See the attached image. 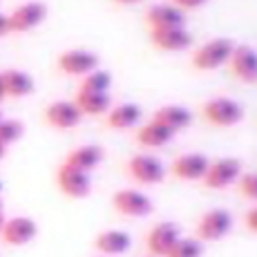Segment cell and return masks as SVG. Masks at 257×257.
<instances>
[{"label":"cell","mask_w":257,"mask_h":257,"mask_svg":"<svg viewBox=\"0 0 257 257\" xmlns=\"http://www.w3.org/2000/svg\"><path fill=\"white\" fill-rule=\"evenodd\" d=\"M152 121H157L159 125L168 127L172 135H177V132L186 130V127L192 123V114L184 105H161L159 110L152 114Z\"/></svg>","instance_id":"cell-19"},{"label":"cell","mask_w":257,"mask_h":257,"mask_svg":"<svg viewBox=\"0 0 257 257\" xmlns=\"http://www.w3.org/2000/svg\"><path fill=\"white\" fill-rule=\"evenodd\" d=\"M74 105L78 107L83 116H101L107 114L112 107L110 94H96V92H81L76 90V96L72 98Z\"/></svg>","instance_id":"cell-20"},{"label":"cell","mask_w":257,"mask_h":257,"mask_svg":"<svg viewBox=\"0 0 257 257\" xmlns=\"http://www.w3.org/2000/svg\"><path fill=\"white\" fill-rule=\"evenodd\" d=\"M246 228L257 235V206H253V208L246 212Z\"/></svg>","instance_id":"cell-29"},{"label":"cell","mask_w":257,"mask_h":257,"mask_svg":"<svg viewBox=\"0 0 257 257\" xmlns=\"http://www.w3.org/2000/svg\"><path fill=\"white\" fill-rule=\"evenodd\" d=\"M3 98H7V96H5V83H3V72H0V101H3Z\"/></svg>","instance_id":"cell-31"},{"label":"cell","mask_w":257,"mask_h":257,"mask_svg":"<svg viewBox=\"0 0 257 257\" xmlns=\"http://www.w3.org/2000/svg\"><path fill=\"white\" fill-rule=\"evenodd\" d=\"M125 170L130 175V179L137 181L139 186H157L166 177V166L161 164V159H157L155 155H148V152L130 157L125 164Z\"/></svg>","instance_id":"cell-3"},{"label":"cell","mask_w":257,"mask_h":257,"mask_svg":"<svg viewBox=\"0 0 257 257\" xmlns=\"http://www.w3.org/2000/svg\"><path fill=\"white\" fill-rule=\"evenodd\" d=\"M179 237H181V230L175 221H159V224H155L146 235L148 257H166Z\"/></svg>","instance_id":"cell-9"},{"label":"cell","mask_w":257,"mask_h":257,"mask_svg":"<svg viewBox=\"0 0 257 257\" xmlns=\"http://www.w3.org/2000/svg\"><path fill=\"white\" fill-rule=\"evenodd\" d=\"M206 3H208V0H170V5H175V7L181 9V12H188V9H199V7H204Z\"/></svg>","instance_id":"cell-28"},{"label":"cell","mask_w":257,"mask_h":257,"mask_svg":"<svg viewBox=\"0 0 257 257\" xmlns=\"http://www.w3.org/2000/svg\"><path fill=\"white\" fill-rule=\"evenodd\" d=\"M141 121V107L137 103H121L116 107H110L105 114V125L110 130H130Z\"/></svg>","instance_id":"cell-21"},{"label":"cell","mask_w":257,"mask_h":257,"mask_svg":"<svg viewBox=\"0 0 257 257\" xmlns=\"http://www.w3.org/2000/svg\"><path fill=\"white\" fill-rule=\"evenodd\" d=\"M237 192L257 206V172H241L237 179Z\"/></svg>","instance_id":"cell-27"},{"label":"cell","mask_w":257,"mask_h":257,"mask_svg":"<svg viewBox=\"0 0 257 257\" xmlns=\"http://www.w3.org/2000/svg\"><path fill=\"white\" fill-rule=\"evenodd\" d=\"M7 34H12L9 32V18H7V14H0V38L7 36Z\"/></svg>","instance_id":"cell-30"},{"label":"cell","mask_w":257,"mask_h":257,"mask_svg":"<svg viewBox=\"0 0 257 257\" xmlns=\"http://www.w3.org/2000/svg\"><path fill=\"white\" fill-rule=\"evenodd\" d=\"M150 41L161 52H184L192 45V36L186 27L150 29Z\"/></svg>","instance_id":"cell-15"},{"label":"cell","mask_w":257,"mask_h":257,"mask_svg":"<svg viewBox=\"0 0 257 257\" xmlns=\"http://www.w3.org/2000/svg\"><path fill=\"white\" fill-rule=\"evenodd\" d=\"M56 186L67 199H85L92 192V177L90 172H83L63 161L56 168Z\"/></svg>","instance_id":"cell-6"},{"label":"cell","mask_w":257,"mask_h":257,"mask_svg":"<svg viewBox=\"0 0 257 257\" xmlns=\"http://www.w3.org/2000/svg\"><path fill=\"white\" fill-rule=\"evenodd\" d=\"M98 56L90 49H67V52L58 54L56 67L67 76H85L94 70H98Z\"/></svg>","instance_id":"cell-11"},{"label":"cell","mask_w":257,"mask_h":257,"mask_svg":"<svg viewBox=\"0 0 257 257\" xmlns=\"http://www.w3.org/2000/svg\"><path fill=\"white\" fill-rule=\"evenodd\" d=\"M110 85H112V74L98 67V70L85 74V76L81 78V85H78V90H81V92L107 94V92H110Z\"/></svg>","instance_id":"cell-24"},{"label":"cell","mask_w":257,"mask_h":257,"mask_svg":"<svg viewBox=\"0 0 257 257\" xmlns=\"http://www.w3.org/2000/svg\"><path fill=\"white\" fill-rule=\"evenodd\" d=\"M43 118L54 130H72L83 121V114L74 105V101H54L45 107Z\"/></svg>","instance_id":"cell-13"},{"label":"cell","mask_w":257,"mask_h":257,"mask_svg":"<svg viewBox=\"0 0 257 257\" xmlns=\"http://www.w3.org/2000/svg\"><path fill=\"white\" fill-rule=\"evenodd\" d=\"M146 25L150 29H168V27H186V14L175 5H152L146 12Z\"/></svg>","instance_id":"cell-17"},{"label":"cell","mask_w":257,"mask_h":257,"mask_svg":"<svg viewBox=\"0 0 257 257\" xmlns=\"http://www.w3.org/2000/svg\"><path fill=\"white\" fill-rule=\"evenodd\" d=\"M3 118H5V116H3V112H0V121H3Z\"/></svg>","instance_id":"cell-36"},{"label":"cell","mask_w":257,"mask_h":257,"mask_svg":"<svg viewBox=\"0 0 257 257\" xmlns=\"http://www.w3.org/2000/svg\"><path fill=\"white\" fill-rule=\"evenodd\" d=\"M3 83H5V96L9 98H23L34 92V78L23 70H5L3 72Z\"/></svg>","instance_id":"cell-23"},{"label":"cell","mask_w":257,"mask_h":257,"mask_svg":"<svg viewBox=\"0 0 257 257\" xmlns=\"http://www.w3.org/2000/svg\"><path fill=\"white\" fill-rule=\"evenodd\" d=\"M112 208L123 217L141 219V217H148L155 210V204L146 192L137 190V188H123V190H116L112 195Z\"/></svg>","instance_id":"cell-5"},{"label":"cell","mask_w":257,"mask_h":257,"mask_svg":"<svg viewBox=\"0 0 257 257\" xmlns=\"http://www.w3.org/2000/svg\"><path fill=\"white\" fill-rule=\"evenodd\" d=\"M98 257H101V255H98Z\"/></svg>","instance_id":"cell-37"},{"label":"cell","mask_w":257,"mask_h":257,"mask_svg":"<svg viewBox=\"0 0 257 257\" xmlns=\"http://www.w3.org/2000/svg\"><path fill=\"white\" fill-rule=\"evenodd\" d=\"M9 18V32L12 34H23L29 29L38 27L47 18V5L41 0H29V3L18 5L16 9L7 14Z\"/></svg>","instance_id":"cell-8"},{"label":"cell","mask_w":257,"mask_h":257,"mask_svg":"<svg viewBox=\"0 0 257 257\" xmlns=\"http://www.w3.org/2000/svg\"><path fill=\"white\" fill-rule=\"evenodd\" d=\"M208 157L201 155V152H186V155H179L175 161H172V177L179 181H201L208 170Z\"/></svg>","instance_id":"cell-12"},{"label":"cell","mask_w":257,"mask_h":257,"mask_svg":"<svg viewBox=\"0 0 257 257\" xmlns=\"http://www.w3.org/2000/svg\"><path fill=\"white\" fill-rule=\"evenodd\" d=\"M166 257H204V244L197 237H179Z\"/></svg>","instance_id":"cell-25"},{"label":"cell","mask_w":257,"mask_h":257,"mask_svg":"<svg viewBox=\"0 0 257 257\" xmlns=\"http://www.w3.org/2000/svg\"><path fill=\"white\" fill-rule=\"evenodd\" d=\"M105 159V150L96 143H83V146L72 148L65 155V164L74 166L83 172H92L94 168H98Z\"/></svg>","instance_id":"cell-18"},{"label":"cell","mask_w":257,"mask_h":257,"mask_svg":"<svg viewBox=\"0 0 257 257\" xmlns=\"http://www.w3.org/2000/svg\"><path fill=\"white\" fill-rule=\"evenodd\" d=\"M3 224H5V215L0 212V228H3Z\"/></svg>","instance_id":"cell-34"},{"label":"cell","mask_w":257,"mask_h":257,"mask_svg":"<svg viewBox=\"0 0 257 257\" xmlns=\"http://www.w3.org/2000/svg\"><path fill=\"white\" fill-rule=\"evenodd\" d=\"M38 235V224L32 219V217L25 215H16L5 219L3 228H0V241L5 246H25L29 241H34Z\"/></svg>","instance_id":"cell-10"},{"label":"cell","mask_w":257,"mask_h":257,"mask_svg":"<svg viewBox=\"0 0 257 257\" xmlns=\"http://www.w3.org/2000/svg\"><path fill=\"white\" fill-rule=\"evenodd\" d=\"M172 132L168 127L159 125L157 121H148L137 130V137L135 141L139 143L141 148H148V150H157V148H164L172 141Z\"/></svg>","instance_id":"cell-22"},{"label":"cell","mask_w":257,"mask_h":257,"mask_svg":"<svg viewBox=\"0 0 257 257\" xmlns=\"http://www.w3.org/2000/svg\"><path fill=\"white\" fill-rule=\"evenodd\" d=\"M241 177V164L235 157H224V159H217L208 164L201 184L210 190H221V188H228L237 184V179Z\"/></svg>","instance_id":"cell-7"},{"label":"cell","mask_w":257,"mask_h":257,"mask_svg":"<svg viewBox=\"0 0 257 257\" xmlns=\"http://www.w3.org/2000/svg\"><path fill=\"white\" fill-rule=\"evenodd\" d=\"M230 230H233V215L226 208H212L199 217L195 233L201 244H206V241L210 244V241L224 239Z\"/></svg>","instance_id":"cell-4"},{"label":"cell","mask_w":257,"mask_h":257,"mask_svg":"<svg viewBox=\"0 0 257 257\" xmlns=\"http://www.w3.org/2000/svg\"><path fill=\"white\" fill-rule=\"evenodd\" d=\"M5 152H7V146H3V143H0V159L5 157Z\"/></svg>","instance_id":"cell-33"},{"label":"cell","mask_w":257,"mask_h":257,"mask_svg":"<svg viewBox=\"0 0 257 257\" xmlns=\"http://www.w3.org/2000/svg\"><path fill=\"white\" fill-rule=\"evenodd\" d=\"M112 3H116V5H135V3H139V0H112Z\"/></svg>","instance_id":"cell-32"},{"label":"cell","mask_w":257,"mask_h":257,"mask_svg":"<svg viewBox=\"0 0 257 257\" xmlns=\"http://www.w3.org/2000/svg\"><path fill=\"white\" fill-rule=\"evenodd\" d=\"M235 43L230 38H212V41L204 43L201 47H197L192 52V67L197 72H215L219 67L228 65L230 56H233Z\"/></svg>","instance_id":"cell-1"},{"label":"cell","mask_w":257,"mask_h":257,"mask_svg":"<svg viewBox=\"0 0 257 257\" xmlns=\"http://www.w3.org/2000/svg\"><path fill=\"white\" fill-rule=\"evenodd\" d=\"M0 212H3V201H0Z\"/></svg>","instance_id":"cell-35"},{"label":"cell","mask_w":257,"mask_h":257,"mask_svg":"<svg viewBox=\"0 0 257 257\" xmlns=\"http://www.w3.org/2000/svg\"><path fill=\"white\" fill-rule=\"evenodd\" d=\"M25 132V125L18 118H3L0 121V143L3 146H12V143H16L18 139L23 137Z\"/></svg>","instance_id":"cell-26"},{"label":"cell","mask_w":257,"mask_h":257,"mask_svg":"<svg viewBox=\"0 0 257 257\" xmlns=\"http://www.w3.org/2000/svg\"><path fill=\"white\" fill-rule=\"evenodd\" d=\"M132 246V237L125 230L110 228V230H101L94 237V248L101 253V257H118L123 253H127Z\"/></svg>","instance_id":"cell-16"},{"label":"cell","mask_w":257,"mask_h":257,"mask_svg":"<svg viewBox=\"0 0 257 257\" xmlns=\"http://www.w3.org/2000/svg\"><path fill=\"white\" fill-rule=\"evenodd\" d=\"M228 67L235 78L244 83H257V52L250 45H235Z\"/></svg>","instance_id":"cell-14"},{"label":"cell","mask_w":257,"mask_h":257,"mask_svg":"<svg viewBox=\"0 0 257 257\" xmlns=\"http://www.w3.org/2000/svg\"><path fill=\"white\" fill-rule=\"evenodd\" d=\"M201 116L215 127H233L244 118V107L228 96H215L201 105Z\"/></svg>","instance_id":"cell-2"}]
</instances>
